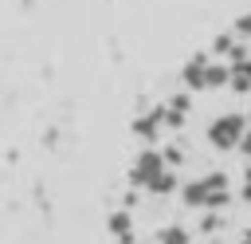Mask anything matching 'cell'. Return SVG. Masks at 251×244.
Returning a JSON list of instances; mask_svg holds the SVG:
<instances>
[{"mask_svg":"<svg viewBox=\"0 0 251 244\" xmlns=\"http://www.w3.org/2000/svg\"><path fill=\"white\" fill-rule=\"evenodd\" d=\"M216 189H231V181H227V173H204V177H192V181H180V201H184L188 209H204V201H208V193H216Z\"/></svg>","mask_w":251,"mask_h":244,"instance_id":"2","label":"cell"},{"mask_svg":"<svg viewBox=\"0 0 251 244\" xmlns=\"http://www.w3.org/2000/svg\"><path fill=\"white\" fill-rule=\"evenodd\" d=\"M157 244H192V236H188L184 224H165V228L157 232Z\"/></svg>","mask_w":251,"mask_h":244,"instance_id":"11","label":"cell"},{"mask_svg":"<svg viewBox=\"0 0 251 244\" xmlns=\"http://www.w3.org/2000/svg\"><path fill=\"white\" fill-rule=\"evenodd\" d=\"M129 130H133V138H141V142H149V146H153V142L161 138V130H165V106H149L145 114H137V118H133V126H129Z\"/></svg>","mask_w":251,"mask_h":244,"instance_id":"4","label":"cell"},{"mask_svg":"<svg viewBox=\"0 0 251 244\" xmlns=\"http://www.w3.org/2000/svg\"><path fill=\"white\" fill-rule=\"evenodd\" d=\"M235 35H239V39H247V43H251V12H243V16H239V20H235Z\"/></svg>","mask_w":251,"mask_h":244,"instance_id":"16","label":"cell"},{"mask_svg":"<svg viewBox=\"0 0 251 244\" xmlns=\"http://www.w3.org/2000/svg\"><path fill=\"white\" fill-rule=\"evenodd\" d=\"M208 244H224V240H208Z\"/></svg>","mask_w":251,"mask_h":244,"instance_id":"20","label":"cell"},{"mask_svg":"<svg viewBox=\"0 0 251 244\" xmlns=\"http://www.w3.org/2000/svg\"><path fill=\"white\" fill-rule=\"evenodd\" d=\"M235 244H251V236H239V240H235Z\"/></svg>","mask_w":251,"mask_h":244,"instance_id":"19","label":"cell"},{"mask_svg":"<svg viewBox=\"0 0 251 244\" xmlns=\"http://www.w3.org/2000/svg\"><path fill=\"white\" fill-rule=\"evenodd\" d=\"M188 110H192V91H180L165 102V130H184L188 122Z\"/></svg>","mask_w":251,"mask_h":244,"instance_id":"5","label":"cell"},{"mask_svg":"<svg viewBox=\"0 0 251 244\" xmlns=\"http://www.w3.org/2000/svg\"><path fill=\"white\" fill-rule=\"evenodd\" d=\"M145 193H153V197H173V193H180V173L169 165V169H161L153 181H149V189Z\"/></svg>","mask_w":251,"mask_h":244,"instance_id":"8","label":"cell"},{"mask_svg":"<svg viewBox=\"0 0 251 244\" xmlns=\"http://www.w3.org/2000/svg\"><path fill=\"white\" fill-rule=\"evenodd\" d=\"M227 87H231L235 94H251V55H243V59L231 63V79H227Z\"/></svg>","mask_w":251,"mask_h":244,"instance_id":"9","label":"cell"},{"mask_svg":"<svg viewBox=\"0 0 251 244\" xmlns=\"http://www.w3.org/2000/svg\"><path fill=\"white\" fill-rule=\"evenodd\" d=\"M247 126H251V118H247V114L227 110V114H220V118H212V122H208V146H212V150H220V153L239 150V138L247 134Z\"/></svg>","mask_w":251,"mask_h":244,"instance_id":"1","label":"cell"},{"mask_svg":"<svg viewBox=\"0 0 251 244\" xmlns=\"http://www.w3.org/2000/svg\"><path fill=\"white\" fill-rule=\"evenodd\" d=\"M235 43H239V35H235V31H224V35L212 39V55H231Z\"/></svg>","mask_w":251,"mask_h":244,"instance_id":"12","label":"cell"},{"mask_svg":"<svg viewBox=\"0 0 251 244\" xmlns=\"http://www.w3.org/2000/svg\"><path fill=\"white\" fill-rule=\"evenodd\" d=\"M239 201H247V205H251V181H247V177H243V189H239Z\"/></svg>","mask_w":251,"mask_h":244,"instance_id":"18","label":"cell"},{"mask_svg":"<svg viewBox=\"0 0 251 244\" xmlns=\"http://www.w3.org/2000/svg\"><path fill=\"white\" fill-rule=\"evenodd\" d=\"M204 71H208V55H192L180 71V83L184 91H204Z\"/></svg>","mask_w":251,"mask_h":244,"instance_id":"7","label":"cell"},{"mask_svg":"<svg viewBox=\"0 0 251 244\" xmlns=\"http://www.w3.org/2000/svg\"><path fill=\"white\" fill-rule=\"evenodd\" d=\"M161 169H169L165 153H161L157 146H145V150L133 157V165H129V185H133V189H149V181H153Z\"/></svg>","mask_w":251,"mask_h":244,"instance_id":"3","label":"cell"},{"mask_svg":"<svg viewBox=\"0 0 251 244\" xmlns=\"http://www.w3.org/2000/svg\"><path fill=\"white\" fill-rule=\"evenodd\" d=\"M227 79H231V63H208L204 91H220V87H227Z\"/></svg>","mask_w":251,"mask_h":244,"instance_id":"10","label":"cell"},{"mask_svg":"<svg viewBox=\"0 0 251 244\" xmlns=\"http://www.w3.org/2000/svg\"><path fill=\"white\" fill-rule=\"evenodd\" d=\"M239 153H243V157H247V161H251V126H247V134H243V138H239Z\"/></svg>","mask_w":251,"mask_h":244,"instance_id":"17","label":"cell"},{"mask_svg":"<svg viewBox=\"0 0 251 244\" xmlns=\"http://www.w3.org/2000/svg\"><path fill=\"white\" fill-rule=\"evenodd\" d=\"M161 153H165V161H169L173 169H176V165H184V146H180V142H173V146H165Z\"/></svg>","mask_w":251,"mask_h":244,"instance_id":"14","label":"cell"},{"mask_svg":"<svg viewBox=\"0 0 251 244\" xmlns=\"http://www.w3.org/2000/svg\"><path fill=\"white\" fill-rule=\"evenodd\" d=\"M204 213H208V216H204V220H200V228H204V232H216V228H220V224H224V216H220V213H216V209H204Z\"/></svg>","mask_w":251,"mask_h":244,"instance_id":"15","label":"cell"},{"mask_svg":"<svg viewBox=\"0 0 251 244\" xmlns=\"http://www.w3.org/2000/svg\"><path fill=\"white\" fill-rule=\"evenodd\" d=\"M106 232L118 240V244H133V216H129V209L122 205V209H114L110 216H106Z\"/></svg>","mask_w":251,"mask_h":244,"instance_id":"6","label":"cell"},{"mask_svg":"<svg viewBox=\"0 0 251 244\" xmlns=\"http://www.w3.org/2000/svg\"><path fill=\"white\" fill-rule=\"evenodd\" d=\"M231 201H235V197H231V189H216V193H208L204 209H216V213H220V209H227Z\"/></svg>","mask_w":251,"mask_h":244,"instance_id":"13","label":"cell"}]
</instances>
